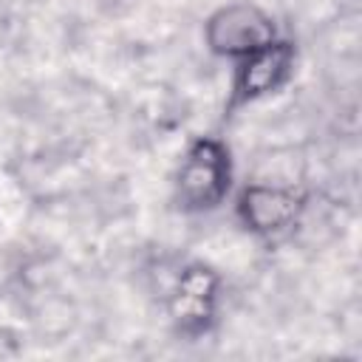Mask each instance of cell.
I'll return each mask as SVG.
<instances>
[{"mask_svg":"<svg viewBox=\"0 0 362 362\" xmlns=\"http://www.w3.org/2000/svg\"><path fill=\"white\" fill-rule=\"evenodd\" d=\"M294 71V45L286 40H274L260 51H252L238 62L232 79V99L229 110L257 102L274 90H280Z\"/></svg>","mask_w":362,"mask_h":362,"instance_id":"cell-5","label":"cell"},{"mask_svg":"<svg viewBox=\"0 0 362 362\" xmlns=\"http://www.w3.org/2000/svg\"><path fill=\"white\" fill-rule=\"evenodd\" d=\"M221 277L215 269L204 263H189L178 272L175 286L170 291V317L181 334L198 337L215 320Z\"/></svg>","mask_w":362,"mask_h":362,"instance_id":"cell-4","label":"cell"},{"mask_svg":"<svg viewBox=\"0 0 362 362\" xmlns=\"http://www.w3.org/2000/svg\"><path fill=\"white\" fill-rule=\"evenodd\" d=\"M303 209H305V195L294 187L249 184L238 195L240 223L260 238H274L288 232L300 221Z\"/></svg>","mask_w":362,"mask_h":362,"instance_id":"cell-3","label":"cell"},{"mask_svg":"<svg viewBox=\"0 0 362 362\" xmlns=\"http://www.w3.org/2000/svg\"><path fill=\"white\" fill-rule=\"evenodd\" d=\"M204 40L212 54L243 59L252 51L266 48L277 40V25L255 3H229L209 14L204 25Z\"/></svg>","mask_w":362,"mask_h":362,"instance_id":"cell-2","label":"cell"},{"mask_svg":"<svg viewBox=\"0 0 362 362\" xmlns=\"http://www.w3.org/2000/svg\"><path fill=\"white\" fill-rule=\"evenodd\" d=\"M232 184V158L223 141L195 139L175 173V204L184 212H209L223 204Z\"/></svg>","mask_w":362,"mask_h":362,"instance_id":"cell-1","label":"cell"}]
</instances>
